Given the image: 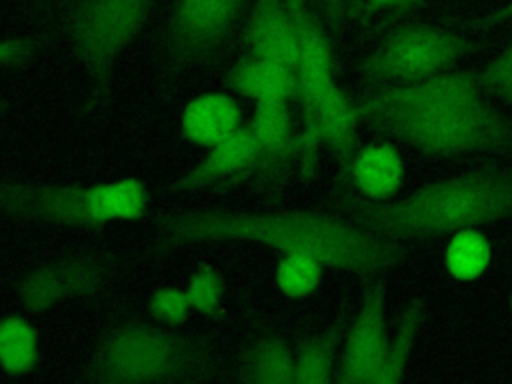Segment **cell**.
Here are the masks:
<instances>
[{
    "mask_svg": "<svg viewBox=\"0 0 512 384\" xmlns=\"http://www.w3.org/2000/svg\"><path fill=\"white\" fill-rule=\"evenodd\" d=\"M224 370L210 340L148 316L106 328L92 346L82 376L98 384L202 382L224 378Z\"/></svg>",
    "mask_w": 512,
    "mask_h": 384,
    "instance_id": "3",
    "label": "cell"
},
{
    "mask_svg": "<svg viewBox=\"0 0 512 384\" xmlns=\"http://www.w3.org/2000/svg\"><path fill=\"white\" fill-rule=\"evenodd\" d=\"M324 264L308 254L286 252L276 264V288L288 298H306L320 286Z\"/></svg>",
    "mask_w": 512,
    "mask_h": 384,
    "instance_id": "25",
    "label": "cell"
},
{
    "mask_svg": "<svg viewBox=\"0 0 512 384\" xmlns=\"http://www.w3.org/2000/svg\"><path fill=\"white\" fill-rule=\"evenodd\" d=\"M296 30V78L302 120L310 116L324 88L334 82V52L326 22L310 8L308 0H286Z\"/></svg>",
    "mask_w": 512,
    "mask_h": 384,
    "instance_id": "14",
    "label": "cell"
},
{
    "mask_svg": "<svg viewBox=\"0 0 512 384\" xmlns=\"http://www.w3.org/2000/svg\"><path fill=\"white\" fill-rule=\"evenodd\" d=\"M146 310L152 320L166 326H174V328L186 324L192 312L184 288H178L172 284L158 286L156 290H152L150 296L146 298Z\"/></svg>",
    "mask_w": 512,
    "mask_h": 384,
    "instance_id": "28",
    "label": "cell"
},
{
    "mask_svg": "<svg viewBox=\"0 0 512 384\" xmlns=\"http://www.w3.org/2000/svg\"><path fill=\"white\" fill-rule=\"evenodd\" d=\"M510 308H512V296H510Z\"/></svg>",
    "mask_w": 512,
    "mask_h": 384,
    "instance_id": "34",
    "label": "cell"
},
{
    "mask_svg": "<svg viewBox=\"0 0 512 384\" xmlns=\"http://www.w3.org/2000/svg\"><path fill=\"white\" fill-rule=\"evenodd\" d=\"M42 356L40 334L24 314L0 318V370L8 376L30 374Z\"/></svg>",
    "mask_w": 512,
    "mask_h": 384,
    "instance_id": "22",
    "label": "cell"
},
{
    "mask_svg": "<svg viewBox=\"0 0 512 384\" xmlns=\"http://www.w3.org/2000/svg\"><path fill=\"white\" fill-rule=\"evenodd\" d=\"M250 0H172L162 32V66L182 74L210 62L228 42Z\"/></svg>",
    "mask_w": 512,
    "mask_h": 384,
    "instance_id": "9",
    "label": "cell"
},
{
    "mask_svg": "<svg viewBox=\"0 0 512 384\" xmlns=\"http://www.w3.org/2000/svg\"><path fill=\"white\" fill-rule=\"evenodd\" d=\"M360 116L356 104L348 100L342 88L330 82L320 94L314 110L302 120L300 128V164L298 172L302 178H312L318 166V154L328 148L340 166L344 178L350 162L358 150V124Z\"/></svg>",
    "mask_w": 512,
    "mask_h": 384,
    "instance_id": "11",
    "label": "cell"
},
{
    "mask_svg": "<svg viewBox=\"0 0 512 384\" xmlns=\"http://www.w3.org/2000/svg\"><path fill=\"white\" fill-rule=\"evenodd\" d=\"M386 294L384 274L368 278L360 306L346 326L334 382L376 384L390 338L386 332Z\"/></svg>",
    "mask_w": 512,
    "mask_h": 384,
    "instance_id": "10",
    "label": "cell"
},
{
    "mask_svg": "<svg viewBox=\"0 0 512 384\" xmlns=\"http://www.w3.org/2000/svg\"><path fill=\"white\" fill-rule=\"evenodd\" d=\"M220 242H250L282 254H308L324 268L364 280L384 274L414 250L408 242L366 230L340 210L202 206L160 214L148 238V252L166 256Z\"/></svg>",
    "mask_w": 512,
    "mask_h": 384,
    "instance_id": "1",
    "label": "cell"
},
{
    "mask_svg": "<svg viewBox=\"0 0 512 384\" xmlns=\"http://www.w3.org/2000/svg\"><path fill=\"white\" fill-rule=\"evenodd\" d=\"M226 88L242 98L258 102H296L298 78L296 72L280 62L244 54L224 78Z\"/></svg>",
    "mask_w": 512,
    "mask_h": 384,
    "instance_id": "17",
    "label": "cell"
},
{
    "mask_svg": "<svg viewBox=\"0 0 512 384\" xmlns=\"http://www.w3.org/2000/svg\"><path fill=\"white\" fill-rule=\"evenodd\" d=\"M256 166V138L248 124H244L232 136L208 148V152L190 170H186L166 186V192L190 194L206 188H230L240 184L250 186Z\"/></svg>",
    "mask_w": 512,
    "mask_h": 384,
    "instance_id": "13",
    "label": "cell"
},
{
    "mask_svg": "<svg viewBox=\"0 0 512 384\" xmlns=\"http://www.w3.org/2000/svg\"><path fill=\"white\" fill-rule=\"evenodd\" d=\"M192 312L204 318H218L224 312L226 282L212 262H200L184 286Z\"/></svg>",
    "mask_w": 512,
    "mask_h": 384,
    "instance_id": "26",
    "label": "cell"
},
{
    "mask_svg": "<svg viewBox=\"0 0 512 384\" xmlns=\"http://www.w3.org/2000/svg\"><path fill=\"white\" fill-rule=\"evenodd\" d=\"M40 44L30 36H14V38H0V68H24L28 66Z\"/></svg>",
    "mask_w": 512,
    "mask_h": 384,
    "instance_id": "29",
    "label": "cell"
},
{
    "mask_svg": "<svg viewBox=\"0 0 512 384\" xmlns=\"http://www.w3.org/2000/svg\"><path fill=\"white\" fill-rule=\"evenodd\" d=\"M492 246L480 228L460 230L450 236L444 250V266L456 280L468 282L484 274L490 264Z\"/></svg>",
    "mask_w": 512,
    "mask_h": 384,
    "instance_id": "24",
    "label": "cell"
},
{
    "mask_svg": "<svg viewBox=\"0 0 512 384\" xmlns=\"http://www.w3.org/2000/svg\"><path fill=\"white\" fill-rule=\"evenodd\" d=\"M340 212L366 230L398 240L418 242L484 228L512 218V168L482 166L428 182L402 198L366 200L342 188Z\"/></svg>",
    "mask_w": 512,
    "mask_h": 384,
    "instance_id": "2",
    "label": "cell"
},
{
    "mask_svg": "<svg viewBox=\"0 0 512 384\" xmlns=\"http://www.w3.org/2000/svg\"><path fill=\"white\" fill-rule=\"evenodd\" d=\"M242 110L232 94L204 92L194 96L180 114L184 140L198 148H212L242 128Z\"/></svg>",
    "mask_w": 512,
    "mask_h": 384,
    "instance_id": "19",
    "label": "cell"
},
{
    "mask_svg": "<svg viewBox=\"0 0 512 384\" xmlns=\"http://www.w3.org/2000/svg\"><path fill=\"white\" fill-rule=\"evenodd\" d=\"M486 98L482 88L476 82L474 72L470 70H446L434 76H428L418 82H410L404 86L384 88L370 98L356 104V112L362 120L364 114L386 108H442V106H458L470 104Z\"/></svg>",
    "mask_w": 512,
    "mask_h": 384,
    "instance_id": "15",
    "label": "cell"
},
{
    "mask_svg": "<svg viewBox=\"0 0 512 384\" xmlns=\"http://www.w3.org/2000/svg\"><path fill=\"white\" fill-rule=\"evenodd\" d=\"M508 20H512V0H508L504 6H500V8H496V10H492V12H488V14H484V16H476V18H472L470 22H466L464 26L466 28H490V26H498V24H504V22H508Z\"/></svg>",
    "mask_w": 512,
    "mask_h": 384,
    "instance_id": "30",
    "label": "cell"
},
{
    "mask_svg": "<svg viewBox=\"0 0 512 384\" xmlns=\"http://www.w3.org/2000/svg\"><path fill=\"white\" fill-rule=\"evenodd\" d=\"M242 44L244 54L286 64L296 72V30L286 0H250Z\"/></svg>",
    "mask_w": 512,
    "mask_h": 384,
    "instance_id": "16",
    "label": "cell"
},
{
    "mask_svg": "<svg viewBox=\"0 0 512 384\" xmlns=\"http://www.w3.org/2000/svg\"><path fill=\"white\" fill-rule=\"evenodd\" d=\"M294 346L280 332L254 336L236 356L230 378L244 384H292Z\"/></svg>",
    "mask_w": 512,
    "mask_h": 384,
    "instance_id": "20",
    "label": "cell"
},
{
    "mask_svg": "<svg viewBox=\"0 0 512 384\" xmlns=\"http://www.w3.org/2000/svg\"><path fill=\"white\" fill-rule=\"evenodd\" d=\"M318 6L326 26L336 32L346 14V0H318Z\"/></svg>",
    "mask_w": 512,
    "mask_h": 384,
    "instance_id": "31",
    "label": "cell"
},
{
    "mask_svg": "<svg viewBox=\"0 0 512 384\" xmlns=\"http://www.w3.org/2000/svg\"><path fill=\"white\" fill-rule=\"evenodd\" d=\"M420 2H422V0H416V4H420Z\"/></svg>",
    "mask_w": 512,
    "mask_h": 384,
    "instance_id": "35",
    "label": "cell"
},
{
    "mask_svg": "<svg viewBox=\"0 0 512 384\" xmlns=\"http://www.w3.org/2000/svg\"><path fill=\"white\" fill-rule=\"evenodd\" d=\"M6 110V102H4V98H2V94H0V114Z\"/></svg>",
    "mask_w": 512,
    "mask_h": 384,
    "instance_id": "33",
    "label": "cell"
},
{
    "mask_svg": "<svg viewBox=\"0 0 512 384\" xmlns=\"http://www.w3.org/2000/svg\"><path fill=\"white\" fill-rule=\"evenodd\" d=\"M346 326L348 322L344 312H338V316L330 324H326L322 330L306 334L296 342L294 382H300V384L334 382Z\"/></svg>",
    "mask_w": 512,
    "mask_h": 384,
    "instance_id": "21",
    "label": "cell"
},
{
    "mask_svg": "<svg viewBox=\"0 0 512 384\" xmlns=\"http://www.w3.org/2000/svg\"><path fill=\"white\" fill-rule=\"evenodd\" d=\"M404 160L396 146L372 142L356 150L344 182L366 200H392L404 184Z\"/></svg>",
    "mask_w": 512,
    "mask_h": 384,
    "instance_id": "18",
    "label": "cell"
},
{
    "mask_svg": "<svg viewBox=\"0 0 512 384\" xmlns=\"http://www.w3.org/2000/svg\"><path fill=\"white\" fill-rule=\"evenodd\" d=\"M428 316V304L422 296H416L402 310L394 334L388 338L386 356L376 376V384H394L400 382L406 374V366L412 354V348L420 336V330Z\"/></svg>",
    "mask_w": 512,
    "mask_h": 384,
    "instance_id": "23",
    "label": "cell"
},
{
    "mask_svg": "<svg viewBox=\"0 0 512 384\" xmlns=\"http://www.w3.org/2000/svg\"><path fill=\"white\" fill-rule=\"evenodd\" d=\"M120 268L122 262L112 250H68L26 268L14 282V300L24 314L42 316L68 302L100 296Z\"/></svg>",
    "mask_w": 512,
    "mask_h": 384,
    "instance_id": "8",
    "label": "cell"
},
{
    "mask_svg": "<svg viewBox=\"0 0 512 384\" xmlns=\"http://www.w3.org/2000/svg\"><path fill=\"white\" fill-rule=\"evenodd\" d=\"M414 6H416V0H362V10L366 14H374L382 10H406Z\"/></svg>",
    "mask_w": 512,
    "mask_h": 384,
    "instance_id": "32",
    "label": "cell"
},
{
    "mask_svg": "<svg viewBox=\"0 0 512 384\" xmlns=\"http://www.w3.org/2000/svg\"><path fill=\"white\" fill-rule=\"evenodd\" d=\"M156 0H64L60 34L90 84L106 104L118 60L144 30Z\"/></svg>",
    "mask_w": 512,
    "mask_h": 384,
    "instance_id": "6",
    "label": "cell"
},
{
    "mask_svg": "<svg viewBox=\"0 0 512 384\" xmlns=\"http://www.w3.org/2000/svg\"><path fill=\"white\" fill-rule=\"evenodd\" d=\"M148 210L150 190L138 176L94 184L0 176V216L22 224L94 232L142 220Z\"/></svg>",
    "mask_w": 512,
    "mask_h": 384,
    "instance_id": "4",
    "label": "cell"
},
{
    "mask_svg": "<svg viewBox=\"0 0 512 384\" xmlns=\"http://www.w3.org/2000/svg\"><path fill=\"white\" fill-rule=\"evenodd\" d=\"M476 48L468 34L426 22H402L362 60L360 76L368 86L394 88L452 70Z\"/></svg>",
    "mask_w": 512,
    "mask_h": 384,
    "instance_id": "7",
    "label": "cell"
},
{
    "mask_svg": "<svg viewBox=\"0 0 512 384\" xmlns=\"http://www.w3.org/2000/svg\"><path fill=\"white\" fill-rule=\"evenodd\" d=\"M362 122L428 156L458 158L512 150V120L488 96L426 110H374L364 114Z\"/></svg>",
    "mask_w": 512,
    "mask_h": 384,
    "instance_id": "5",
    "label": "cell"
},
{
    "mask_svg": "<svg viewBox=\"0 0 512 384\" xmlns=\"http://www.w3.org/2000/svg\"><path fill=\"white\" fill-rule=\"evenodd\" d=\"M474 76L488 98L512 108V40L492 60L476 70Z\"/></svg>",
    "mask_w": 512,
    "mask_h": 384,
    "instance_id": "27",
    "label": "cell"
},
{
    "mask_svg": "<svg viewBox=\"0 0 512 384\" xmlns=\"http://www.w3.org/2000/svg\"><path fill=\"white\" fill-rule=\"evenodd\" d=\"M258 146V166L250 186L278 190L300 164V130L294 128L288 102H258L248 120Z\"/></svg>",
    "mask_w": 512,
    "mask_h": 384,
    "instance_id": "12",
    "label": "cell"
}]
</instances>
